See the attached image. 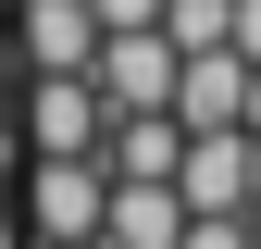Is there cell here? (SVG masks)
<instances>
[{
    "instance_id": "6da1fadb",
    "label": "cell",
    "mask_w": 261,
    "mask_h": 249,
    "mask_svg": "<svg viewBox=\"0 0 261 249\" xmlns=\"http://www.w3.org/2000/svg\"><path fill=\"white\" fill-rule=\"evenodd\" d=\"M174 38H162V25H100V62H87V75H100V100L112 112H174Z\"/></svg>"
},
{
    "instance_id": "7a4b0ae2",
    "label": "cell",
    "mask_w": 261,
    "mask_h": 249,
    "mask_svg": "<svg viewBox=\"0 0 261 249\" xmlns=\"http://www.w3.org/2000/svg\"><path fill=\"white\" fill-rule=\"evenodd\" d=\"M13 50H25V75H87L100 62V13L87 0H13Z\"/></svg>"
},
{
    "instance_id": "3957f363",
    "label": "cell",
    "mask_w": 261,
    "mask_h": 249,
    "mask_svg": "<svg viewBox=\"0 0 261 249\" xmlns=\"http://www.w3.org/2000/svg\"><path fill=\"white\" fill-rule=\"evenodd\" d=\"M174 200H187V212H249V124H187Z\"/></svg>"
},
{
    "instance_id": "277c9868",
    "label": "cell",
    "mask_w": 261,
    "mask_h": 249,
    "mask_svg": "<svg viewBox=\"0 0 261 249\" xmlns=\"http://www.w3.org/2000/svg\"><path fill=\"white\" fill-rule=\"evenodd\" d=\"M174 124H249V50L237 38H212V50L174 62Z\"/></svg>"
},
{
    "instance_id": "5b68a950",
    "label": "cell",
    "mask_w": 261,
    "mask_h": 249,
    "mask_svg": "<svg viewBox=\"0 0 261 249\" xmlns=\"http://www.w3.org/2000/svg\"><path fill=\"white\" fill-rule=\"evenodd\" d=\"M174 237H187V200H174V175H112L100 249H174Z\"/></svg>"
},
{
    "instance_id": "8992f818",
    "label": "cell",
    "mask_w": 261,
    "mask_h": 249,
    "mask_svg": "<svg viewBox=\"0 0 261 249\" xmlns=\"http://www.w3.org/2000/svg\"><path fill=\"white\" fill-rule=\"evenodd\" d=\"M100 162H112V175H174V162H187V124H174V112H112Z\"/></svg>"
},
{
    "instance_id": "52a82bcc",
    "label": "cell",
    "mask_w": 261,
    "mask_h": 249,
    "mask_svg": "<svg viewBox=\"0 0 261 249\" xmlns=\"http://www.w3.org/2000/svg\"><path fill=\"white\" fill-rule=\"evenodd\" d=\"M174 249H249V212H187Z\"/></svg>"
},
{
    "instance_id": "ba28073f",
    "label": "cell",
    "mask_w": 261,
    "mask_h": 249,
    "mask_svg": "<svg viewBox=\"0 0 261 249\" xmlns=\"http://www.w3.org/2000/svg\"><path fill=\"white\" fill-rule=\"evenodd\" d=\"M100 25H162V0H87Z\"/></svg>"
},
{
    "instance_id": "9c48e42d",
    "label": "cell",
    "mask_w": 261,
    "mask_h": 249,
    "mask_svg": "<svg viewBox=\"0 0 261 249\" xmlns=\"http://www.w3.org/2000/svg\"><path fill=\"white\" fill-rule=\"evenodd\" d=\"M13 75H25V50H13V0H0V100H13Z\"/></svg>"
},
{
    "instance_id": "30bf717a",
    "label": "cell",
    "mask_w": 261,
    "mask_h": 249,
    "mask_svg": "<svg viewBox=\"0 0 261 249\" xmlns=\"http://www.w3.org/2000/svg\"><path fill=\"white\" fill-rule=\"evenodd\" d=\"M224 38H237V50L261 62V0H237V25H224Z\"/></svg>"
},
{
    "instance_id": "8fae6325",
    "label": "cell",
    "mask_w": 261,
    "mask_h": 249,
    "mask_svg": "<svg viewBox=\"0 0 261 249\" xmlns=\"http://www.w3.org/2000/svg\"><path fill=\"white\" fill-rule=\"evenodd\" d=\"M249 212H261V124H249Z\"/></svg>"
},
{
    "instance_id": "7c38bea8",
    "label": "cell",
    "mask_w": 261,
    "mask_h": 249,
    "mask_svg": "<svg viewBox=\"0 0 261 249\" xmlns=\"http://www.w3.org/2000/svg\"><path fill=\"white\" fill-rule=\"evenodd\" d=\"M249 124H261V62H249Z\"/></svg>"
},
{
    "instance_id": "4fadbf2b",
    "label": "cell",
    "mask_w": 261,
    "mask_h": 249,
    "mask_svg": "<svg viewBox=\"0 0 261 249\" xmlns=\"http://www.w3.org/2000/svg\"><path fill=\"white\" fill-rule=\"evenodd\" d=\"M249 249H261V212H249Z\"/></svg>"
},
{
    "instance_id": "5bb4252c",
    "label": "cell",
    "mask_w": 261,
    "mask_h": 249,
    "mask_svg": "<svg viewBox=\"0 0 261 249\" xmlns=\"http://www.w3.org/2000/svg\"><path fill=\"white\" fill-rule=\"evenodd\" d=\"M38 249H75V237H38Z\"/></svg>"
},
{
    "instance_id": "9a60e30c",
    "label": "cell",
    "mask_w": 261,
    "mask_h": 249,
    "mask_svg": "<svg viewBox=\"0 0 261 249\" xmlns=\"http://www.w3.org/2000/svg\"><path fill=\"white\" fill-rule=\"evenodd\" d=\"M0 249H13V237H0Z\"/></svg>"
}]
</instances>
